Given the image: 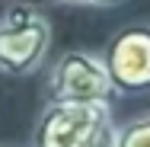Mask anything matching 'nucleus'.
Instances as JSON below:
<instances>
[{
    "instance_id": "nucleus-2",
    "label": "nucleus",
    "mask_w": 150,
    "mask_h": 147,
    "mask_svg": "<svg viewBox=\"0 0 150 147\" xmlns=\"http://www.w3.org/2000/svg\"><path fill=\"white\" fill-rule=\"evenodd\" d=\"M51 48V19L32 6L16 3L0 16V74L32 77L42 70Z\"/></svg>"
},
{
    "instance_id": "nucleus-5",
    "label": "nucleus",
    "mask_w": 150,
    "mask_h": 147,
    "mask_svg": "<svg viewBox=\"0 0 150 147\" xmlns=\"http://www.w3.org/2000/svg\"><path fill=\"white\" fill-rule=\"evenodd\" d=\"M118 147H150V112L118 125Z\"/></svg>"
},
{
    "instance_id": "nucleus-1",
    "label": "nucleus",
    "mask_w": 150,
    "mask_h": 147,
    "mask_svg": "<svg viewBox=\"0 0 150 147\" xmlns=\"http://www.w3.org/2000/svg\"><path fill=\"white\" fill-rule=\"evenodd\" d=\"M32 147H118V125L109 106L45 102Z\"/></svg>"
},
{
    "instance_id": "nucleus-3",
    "label": "nucleus",
    "mask_w": 150,
    "mask_h": 147,
    "mask_svg": "<svg viewBox=\"0 0 150 147\" xmlns=\"http://www.w3.org/2000/svg\"><path fill=\"white\" fill-rule=\"evenodd\" d=\"M48 102H80V106H109L115 87L99 51H67L54 61L45 83Z\"/></svg>"
},
{
    "instance_id": "nucleus-4",
    "label": "nucleus",
    "mask_w": 150,
    "mask_h": 147,
    "mask_svg": "<svg viewBox=\"0 0 150 147\" xmlns=\"http://www.w3.org/2000/svg\"><path fill=\"white\" fill-rule=\"evenodd\" d=\"M112 77L115 96H141L150 93V26L131 23L121 26L105 48L99 51Z\"/></svg>"
},
{
    "instance_id": "nucleus-6",
    "label": "nucleus",
    "mask_w": 150,
    "mask_h": 147,
    "mask_svg": "<svg viewBox=\"0 0 150 147\" xmlns=\"http://www.w3.org/2000/svg\"><path fill=\"white\" fill-rule=\"evenodd\" d=\"M51 3H77V6H118L121 0H51Z\"/></svg>"
}]
</instances>
